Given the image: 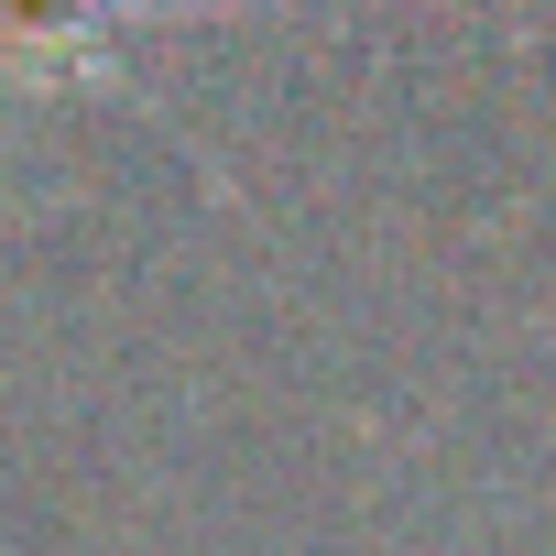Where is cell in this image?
I'll return each mask as SVG.
<instances>
[{"instance_id":"obj_1","label":"cell","mask_w":556,"mask_h":556,"mask_svg":"<svg viewBox=\"0 0 556 556\" xmlns=\"http://www.w3.org/2000/svg\"><path fill=\"white\" fill-rule=\"evenodd\" d=\"M131 12V0H0V66H23V77H66V66H99L88 23Z\"/></svg>"}]
</instances>
